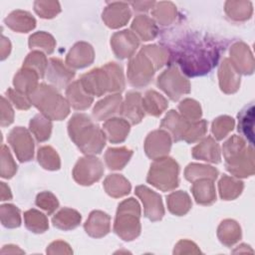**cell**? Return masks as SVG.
<instances>
[{"mask_svg":"<svg viewBox=\"0 0 255 255\" xmlns=\"http://www.w3.org/2000/svg\"><path fill=\"white\" fill-rule=\"evenodd\" d=\"M69 131L71 137L83 152L87 151L88 140L96 142L100 147L103 148L105 145V137L103 132L98 128L97 126H94L90 119L85 115H76L71 122L69 123Z\"/></svg>","mask_w":255,"mask_h":255,"instance_id":"cell-1","label":"cell"},{"mask_svg":"<svg viewBox=\"0 0 255 255\" xmlns=\"http://www.w3.org/2000/svg\"><path fill=\"white\" fill-rule=\"evenodd\" d=\"M175 171H178V166L176 162H174L171 158H163L161 160H157L152 164L149 173L162 175L147 177V181L151 182L153 185L162 190L171 189L177 186V175H166V173Z\"/></svg>","mask_w":255,"mask_h":255,"instance_id":"cell-2","label":"cell"},{"mask_svg":"<svg viewBox=\"0 0 255 255\" xmlns=\"http://www.w3.org/2000/svg\"><path fill=\"white\" fill-rule=\"evenodd\" d=\"M129 16L130 13L128 11V6L124 2L112 3L103 13V19L106 21L108 26L113 28L125 25V23L129 19Z\"/></svg>","mask_w":255,"mask_h":255,"instance_id":"cell-3","label":"cell"},{"mask_svg":"<svg viewBox=\"0 0 255 255\" xmlns=\"http://www.w3.org/2000/svg\"><path fill=\"white\" fill-rule=\"evenodd\" d=\"M135 192L138 196H140L142 202L145 205V216L152 220V207L154 208L159 219L163 215V208L161 204V198L155 192L149 190L145 186H138L135 189Z\"/></svg>","mask_w":255,"mask_h":255,"instance_id":"cell-4","label":"cell"},{"mask_svg":"<svg viewBox=\"0 0 255 255\" xmlns=\"http://www.w3.org/2000/svg\"><path fill=\"white\" fill-rule=\"evenodd\" d=\"M7 25L18 31H28L35 27V19L28 13L23 11H15L11 13L6 19Z\"/></svg>","mask_w":255,"mask_h":255,"instance_id":"cell-5","label":"cell"},{"mask_svg":"<svg viewBox=\"0 0 255 255\" xmlns=\"http://www.w3.org/2000/svg\"><path fill=\"white\" fill-rule=\"evenodd\" d=\"M139 100H140V95L137 93H128L127 95L126 104L131 106V108L125 106L123 114L126 117H128L131 120L132 124L138 123L142 117V114L139 109Z\"/></svg>","mask_w":255,"mask_h":255,"instance_id":"cell-6","label":"cell"},{"mask_svg":"<svg viewBox=\"0 0 255 255\" xmlns=\"http://www.w3.org/2000/svg\"><path fill=\"white\" fill-rule=\"evenodd\" d=\"M254 109L253 105H250L249 108H246L245 111H243L239 117V125H238V129L243 132V134L249 138L250 143L252 144L253 142V119H254Z\"/></svg>","mask_w":255,"mask_h":255,"instance_id":"cell-7","label":"cell"},{"mask_svg":"<svg viewBox=\"0 0 255 255\" xmlns=\"http://www.w3.org/2000/svg\"><path fill=\"white\" fill-rule=\"evenodd\" d=\"M168 205L169 209L172 213L175 212V209L177 205H179V211L178 214H184L190 207V201L189 197L186 193L184 192H177V193H172L168 197Z\"/></svg>","mask_w":255,"mask_h":255,"instance_id":"cell-8","label":"cell"},{"mask_svg":"<svg viewBox=\"0 0 255 255\" xmlns=\"http://www.w3.org/2000/svg\"><path fill=\"white\" fill-rule=\"evenodd\" d=\"M68 221L69 224V228H74L76 227L80 220H81V216L78 212H76L75 210H71V209H63L62 211H60L54 218H53V223L55 226H57L60 222L62 221Z\"/></svg>","mask_w":255,"mask_h":255,"instance_id":"cell-9","label":"cell"},{"mask_svg":"<svg viewBox=\"0 0 255 255\" xmlns=\"http://www.w3.org/2000/svg\"><path fill=\"white\" fill-rule=\"evenodd\" d=\"M35 11L43 18L54 17L60 12V5L58 2H35Z\"/></svg>","mask_w":255,"mask_h":255,"instance_id":"cell-10","label":"cell"},{"mask_svg":"<svg viewBox=\"0 0 255 255\" xmlns=\"http://www.w3.org/2000/svg\"><path fill=\"white\" fill-rule=\"evenodd\" d=\"M145 100L154 103L152 106H150L149 108H147V111L149 114H152L154 116H157L159 114H161L162 110L166 107V102L165 100L158 95L157 93L153 92V91H149L146 93L145 95Z\"/></svg>","mask_w":255,"mask_h":255,"instance_id":"cell-11","label":"cell"},{"mask_svg":"<svg viewBox=\"0 0 255 255\" xmlns=\"http://www.w3.org/2000/svg\"><path fill=\"white\" fill-rule=\"evenodd\" d=\"M155 11L153 12V15L155 16V18L162 22V23H166L167 19H166V14H170V15H174V6L172 5V3L170 2H160L157 3V7H155Z\"/></svg>","mask_w":255,"mask_h":255,"instance_id":"cell-12","label":"cell"},{"mask_svg":"<svg viewBox=\"0 0 255 255\" xmlns=\"http://www.w3.org/2000/svg\"><path fill=\"white\" fill-rule=\"evenodd\" d=\"M46 199L47 198H46L45 192H43V193L38 195L36 203H37V205L42 206V208L47 210L48 213H52V211L58 207V201H57V199L55 198V196L52 193H51V195L49 197V200H46Z\"/></svg>","mask_w":255,"mask_h":255,"instance_id":"cell-13","label":"cell"},{"mask_svg":"<svg viewBox=\"0 0 255 255\" xmlns=\"http://www.w3.org/2000/svg\"><path fill=\"white\" fill-rule=\"evenodd\" d=\"M7 93H9L10 98L13 100V102L15 103V105H17L18 108H21V109H28V108L30 107V104L27 102V100L24 99L23 96H21V95H15L12 90L7 91Z\"/></svg>","mask_w":255,"mask_h":255,"instance_id":"cell-14","label":"cell"}]
</instances>
